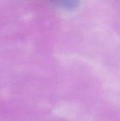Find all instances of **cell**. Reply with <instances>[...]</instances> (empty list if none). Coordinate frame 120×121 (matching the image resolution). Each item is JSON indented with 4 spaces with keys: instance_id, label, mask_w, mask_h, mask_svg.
<instances>
[{
    "instance_id": "cell-1",
    "label": "cell",
    "mask_w": 120,
    "mask_h": 121,
    "mask_svg": "<svg viewBox=\"0 0 120 121\" xmlns=\"http://www.w3.org/2000/svg\"><path fill=\"white\" fill-rule=\"evenodd\" d=\"M57 4L66 9H75L79 5V0H55Z\"/></svg>"
}]
</instances>
